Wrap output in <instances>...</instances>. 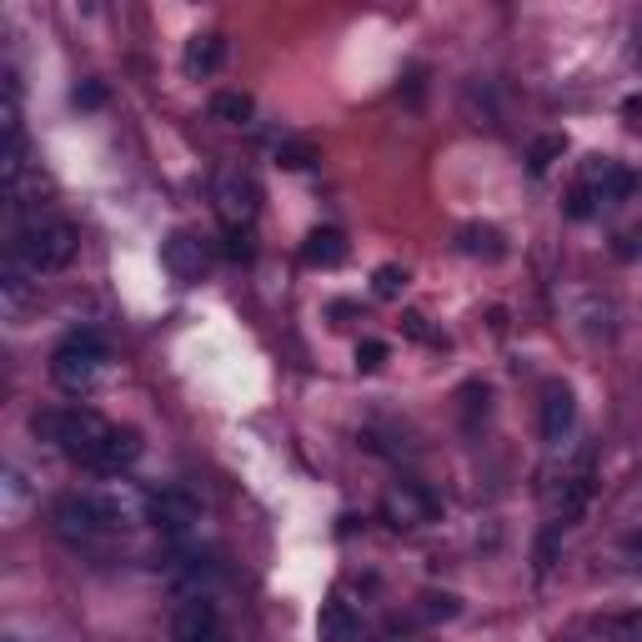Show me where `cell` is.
Instances as JSON below:
<instances>
[{
	"label": "cell",
	"mask_w": 642,
	"mask_h": 642,
	"mask_svg": "<svg viewBox=\"0 0 642 642\" xmlns=\"http://www.w3.org/2000/svg\"><path fill=\"white\" fill-rule=\"evenodd\" d=\"M136 457H141V432H131V427H111V437L101 442V452H96L91 472H101V477H121Z\"/></svg>",
	"instance_id": "cell-14"
},
{
	"label": "cell",
	"mask_w": 642,
	"mask_h": 642,
	"mask_svg": "<svg viewBox=\"0 0 642 642\" xmlns=\"http://www.w3.org/2000/svg\"><path fill=\"white\" fill-rule=\"evenodd\" d=\"M51 532L71 547H91L96 537H106V522H101V507L91 492H71V497H56L51 507Z\"/></svg>",
	"instance_id": "cell-5"
},
{
	"label": "cell",
	"mask_w": 642,
	"mask_h": 642,
	"mask_svg": "<svg viewBox=\"0 0 642 642\" xmlns=\"http://www.w3.org/2000/svg\"><path fill=\"white\" fill-rule=\"evenodd\" d=\"M211 116L226 121V126H246V121L256 116V101H251L246 91H216V96H211Z\"/></svg>",
	"instance_id": "cell-20"
},
{
	"label": "cell",
	"mask_w": 642,
	"mask_h": 642,
	"mask_svg": "<svg viewBox=\"0 0 642 642\" xmlns=\"http://www.w3.org/2000/svg\"><path fill=\"white\" fill-rule=\"evenodd\" d=\"M407 281H412V276H407V266H397V261H387V266L372 271V291H377L382 301H397V296L407 291Z\"/></svg>",
	"instance_id": "cell-22"
},
{
	"label": "cell",
	"mask_w": 642,
	"mask_h": 642,
	"mask_svg": "<svg viewBox=\"0 0 642 642\" xmlns=\"http://www.w3.org/2000/svg\"><path fill=\"white\" fill-rule=\"evenodd\" d=\"M347 236L337 231V226H311L306 231V241H301V261L306 266H316V271H337L342 261H347Z\"/></svg>",
	"instance_id": "cell-12"
},
{
	"label": "cell",
	"mask_w": 642,
	"mask_h": 642,
	"mask_svg": "<svg viewBox=\"0 0 642 642\" xmlns=\"http://www.w3.org/2000/svg\"><path fill=\"white\" fill-rule=\"evenodd\" d=\"M201 642H231V637H226V632H211V637H201Z\"/></svg>",
	"instance_id": "cell-34"
},
{
	"label": "cell",
	"mask_w": 642,
	"mask_h": 642,
	"mask_svg": "<svg viewBox=\"0 0 642 642\" xmlns=\"http://www.w3.org/2000/svg\"><path fill=\"white\" fill-rule=\"evenodd\" d=\"M557 542H562V527H557V522H547V527L537 532V547H532V562H537V572H547V567L557 562Z\"/></svg>",
	"instance_id": "cell-25"
},
{
	"label": "cell",
	"mask_w": 642,
	"mask_h": 642,
	"mask_svg": "<svg viewBox=\"0 0 642 642\" xmlns=\"http://www.w3.org/2000/svg\"><path fill=\"white\" fill-rule=\"evenodd\" d=\"M211 632H221V617H216L211 597H191L171 612V642H201Z\"/></svg>",
	"instance_id": "cell-11"
},
{
	"label": "cell",
	"mask_w": 642,
	"mask_h": 642,
	"mask_svg": "<svg viewBox=\"0 0 642 642\" xmlns=\"http://www.w3.org/2000/svg\"><path fill=\"white\" fill-rule=\"evenodd\" d=\"M36 286H41V271H36L26 256H16V251L6 246V261H0V296H6V306L21 311V306L31 301Z\"/></svg>",
	"instance_id": "cell-13"
},
{
	"label": "cell",
	"mask_w": 642,
	"mask_h": 642,
	"mask_svg": "<svg viewBox=\"0 0 642 642\" xmlns=\"http://www.w3.org/2000/svg\"><path fill=\"white\" fill-rule=\"evenodd\" d=\"M562 156H567V136H562V131H547V136H537V141L527 146V171H532V176H547Z\"/></svg>",
	"instance_id": "cell-19"
},
{
	"label": "cell",
	"mask_w": 642,
	"mask_h": 642,
	"mask_svg": "<svg viewBox=\"0 0 642 642\" xmlns=\"http://www.w3.org/2000/svg\"><path fill=\"white\" fill-rule=\"evenodd\" d=\"M587 502H592V477H587V472L567 477V482L552 492V522H557V527L577 522V517L587 512Z\"/></svg>",
	"instance_id": "cell-17"
},
{
	"label": "cell",
	"mask_w": 642,
	"mask_h": 642,
	"mask_svg": "<svg viewBox=\"0 0 642 642\" xmlns=\"http://www.w3.org/2000/svg\"><path fill=\"white\" fill-rule=\"evenodd\" d=\"M622 557H627L632 567H642V532H627V537H622Z\"/></svg>",
	"instance_id": "cell-32"
},
{
	"label": "cell",
	"mask_w": 642,
	"mask_h": 642,
	"mask_svg": "<svg viewBox=\"0 0 642 642\" xmlns=\"http://www.w3.org/2000/svg\"><path fill=\"white\" fill-rule=\"evenodd\" d=\"M382 517L402 532V527H422L437 517V497L422 487V482H397L387 497H382Z\"/></svg>",
	"instance_id": "cell-8"
},
{
	"label": "cell",
	"mask_w": 642,
	"mask_h": 642,
	"mask_svg": "<svg viewBox=\"0 0 642 642\" xmlns=\"http://www.w3.org/2000/svg\"><path fill=\"white\" fill-rule=\"evenodd\" d=\"M457 612H462V597L457 592H422L417 597V622H432L437 627V622H452Z\"/></svg>",
	"instance_id": "cell-21"
},
{
	"label": "cell",
	"mask_w": 642,
	"mask_h": 642,
	"mask_svg": "<svg viewBox=\"0 0 642 642\" xmlns=\"http://www.w3.org/2000/svg\"><path fill=\"white\" fill-rule=\"evenodd\" d=\"M582 186H592V196L602 206H622V201L637 196V176L622 161H612V156H592L587 171H582Z\"/></svg>",
	"instance_id": "cell-9"
},
{
	"label": "cell",
	"mask_w": 642,
	"mask_h": 642,
	"mask_svg": "<svg viewBox=\"0 0 642 642\" xmlns=\"http://www.w3.org/2000/svg\"><path fill=\"white\" fill-rule=\"evenodd\" d=\"M101 101H106V86H96V81L76 86V106H101Z\"/></svg>",
	"instance_id": "cell-31"
},
{
	"label": "cell",
	"mask_w": 642,
	"mask_h": 642,
	"mask_svg": "<svg viewBox=\"0 0 642 642\" xmlns=\"http://www.w3.org/2000/svg\"><path fill=\"white\" fill-rule=\"evenodd\" d=\"M211 201H216V216L226 226H251L261 211V186L246 166H221L211 181Z\"/></svg>",
	"instance_id": "cell-3"
},
{
	"label": "cell",
	"mask_w": 642,
	"mask_h": 642,
	"mask_svg": "<svg viewBox=\"0 0 642 642\" xmlns=\"http://www.w3.org/2000/svg\"><path fill=\"white\" fill-rule=\"evenodd\" d=\"M402 332H407L412 342H437V337H432V327H427V316H422V311H407V316H402Z\"/></svg>",
	"instance_id": "cell-30"
},
{
	"label": "cell",
	"mask_w": 642,
	"mask_h": 642,
	"mask_svg": "<svg viewBox=\"0 0 642 642\" xmlns=\"http://www.w3.org/2000/svg\"><path fill=\"white\" fill-rule=\"evenodd\" d=\"M101 362H106V337L91 332V327H81V332H71V337L56 347V357H51V382H56L61 392L81 397V392L96 382Z\"/></svg>",
	"instance_id": "cell-2"
},
{
	"label": "cell",
	"mask_w": 642,
	"mask_h": 642,
	"mask_svg": "<svg viewBox=\"0 0 642 642\" xmlns=\"http://www.w3.org/2000/svg\"><path fill=\"white\" fill-rule=\"evenodd\" d=\"M622 261H642V221L637 226H627L622 236H617V246H612Z\"/></svg>",
	"instance_id": "cell-29"
},
{
	"label": "cell",
	"mask_w": 642,
	"mask_h": 642,
	"mask_svg": "<svg viewBox=\"0 0 642 642\" xmlns=\"http://www.w3.org/2000/svg\"><path fill=\"white\" fill-rule=\"evenodd\" d=\"M387 357H392V352H387V342H377V337L357 342V372H377Z\"/></svg>",
	"instance_id": "cell-28"
},
{
	"label": "cell",
	"mask_w": 642,
	"mask_h": 642,
	"mask_svg": "<svg viewBox=\"0 0 642 642\" xmlns=\"http://www.w3.org/2000/svg\"><path fill=\"white\" fill-rule=\"evenodd\" d=\"M146 522H151V527H161L171 542H181V537L201 522V502H196V492H191V487L171 482V487H161V492H151V497H146Z\"/></svg>",
	"instance_id": "cell-6"
},
{
	"label": "cell",
	"mask_w": 642,
	"mask_h": 642,
	"mask_svg": "<svg viewBox=\"0 0 642 642\" xmlns=\"http://www.w3.org/2000/svg\"><path fill=\"white\" fill-rule=\"evenodd\" d=\"M597 206H602V201L592 196V186H582V181H577V186L567 191V216H572V221H587V216H597Z\"/></svg>",
	"instance_id": "cell-27"
},
{
	"label": "cell",
	"mask_w": 642,
	"mask_h": 642,
	"mask_svg": "<svg viewBox=\"0 0 642 642\" xmlns=\"http://www.w3.org/2000/svg\"><path fill=\"white\" fill-rule=\"evenodd\" d=\"M321 156H316V146L311 141H281L276 146V166L281 171H306V166H316Z\"/></svg>",
	"instance_id": "cell-23"
},
{
	"label": "cell",
	"mask_w": 642,
	"mask_h": 642,
	"mask_svg": "<svg viewBox=\"0 0 642 642\" xmlns=\"http://www.w3.org/2000/svg\"><path fill=\"white\" fill-rule=\"evenodd\" d=\"M106 437H111V422H106V417H96V412H86V407H71V412L56 417V437H51V442H56L71 462L91 467Z\"/></svg>",
	"instance_id": "cell-4"
},
{
	"label": "cell",
	"mask_w": 642,
	"mask_h": 642,
	"mask_svg": "<svg viewBox=\"0 0 642 642\" xmlns=\"http://www.w3.org/2000/svg\"><path fill=\"white\" fill-rule=\"evenodd\" d=\"M161 266H166L181 286H196V281L206 276V266H211V246H206L196 231H171V236L161 241Z\"/></svg>",
	"instance_id": "cell-7"
},
{
	"label": "cell",
	"mask_w": 642,
	"mask_h": 642,
	"mask_svg": "<svg viewBox=\"0 0 642 642\" xmlns=\"http://www.w3.org/2000/svg\"><path fill=\"white\" fill-rule=\"evenodd\" d=\"M221 256H226V261H251V256H256V246H251V226H226V236H221Z\"/></svg>",
	"instance_id": "cell-24"
},
{
	"label": "cell",
	"mask_w": 642,
	"mask_h": 642,
	"mask_svg": "<svg viewBox=\"0 0 642 642\" xmlns=\"http://www.w3.org/2000/svg\"><path fill=\"white\" fill-rule=\"evenodd\" d=\"M457 251L472 256V261H497V256L507 251V236H502L497 226H487V221H467V226L457 231Z\"/></svg>",
	"instance_id": "cell-16"
},
{
	"label": "cell",
	"mask_w": 642,
	"mask_h": 642,
	"mask_svg": "<svg viewBox=\"0 0 642 642\" xmlns=\"http://www.w3.org/2000/svg\"><path fill=\"white\" fill-rule=\"evenodd\" d=\"M316 632L321 642H357L362 637V617L347 597H327L321 602V617H316Z\"/></svg>",
	"instance_id": "cell-15"
},
{
	"label": "cell",
	"mask_w": 642,
	"mask_h": 642,
	"mask_svg": "<svg viewBox=\"0 0 642 642\" xmlns=\"http://www.w3.org/2000/svg\"><path fill=\"white\" fill-rule=\"evenodd\" d=\"M602 632H607V637H617V642H642V612L607 617V622H602Z\"/></svg>",
	"instance_id": "cell-26"
},
{
	"label": "cell",
	"mask_w": 642,
	"mask_h": 642,
	"mask_svg": "<svg viewBox=\"0 0 642 642\" xmlns=\"http://www.w3.org/2000/svg\"><path fill=\"white\" fill-rule=\"evenodd\" d=\"M577 427V397L567 382H547L542 387V442L547 447H562Z\"/></svg>",
	"instance_id": "cell-10"
},
{
	"label": "cell",
	"mask_w": 642,
	"mask_h": 642,
	"mask_svg": "<svg viewBox=\"0 0 642 642\" xmlns=\"http://www.w3.org/2000/svg\"><path fill=\"white\" fill-rule=\"evenodd\" d=\"M622 116H627L632 126H642V96H627V101H622Z\"/></svg>",
	"instance_id": "cell-33"
},
{
	"label": "cell",
	"mask_w": 642,
	"mask_h": 642,
	"mask_svg": "<svg viewBox=\"0 0 642 642\" xmlns=\"http://www.w3.org/2000/svg\"><path fill=\"white\" fill-rule=\"evenodd\" d=\"M226 61V36H191L186 41V76H211Z\"/></svg>",
	"instance_id": "cell-18"
},
{
	"label": "cell",
	"mask_w": 642,
	"mask_h": 642,
	"mask_svg": "<svg viewBox=\"0 0 642 642\" xmlns=\"http://www.w3.org/2000/svg\"><path fill=\"white\" fill-rule=\"evenodd\" d=\"M76 246H81V236H76L71 221H26V226L11 236V251L26 256L41 276H46V271H66V266L76 261Z\"/></svg>",
	"instance_id": "cell-1"
}]
</instances>
